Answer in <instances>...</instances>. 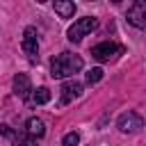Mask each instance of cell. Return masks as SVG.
Returning a JSON list of instances; mask_svg holds the SVG:
<instances>
[{
  "label": "cell",
  "instance_id": "cell-13",
  "mask_svg": "<svg viewBox=\"0 0 146 146\" xmlns=\"http://www.w3.org/2000/svg\"><path fill=\"white\" fill-rule=\"evenodd\" d=\"M100 78H103V68H91V71H87V84H96V82H100Z\"/></svg>",
  "mask_w": 146,
  "mask_h": 146
},
{
  "label": "cell",
  "instance_id": "cell-3",
  "mask_svg": "<svg viewBox=\"0 0 146 146\" xmlns=\"http://www.w3.org/2000/svg\"><path fill=\"white\" fill-rule=\"evenodd\" d=\"M23 52L27 55V59L32 64L39 62V41H36V27L27 25L23 32Z\"/></svg>",
  "mask_w": 146,
  "mask_h": 146
},
{
  "label": "cell",
  "instance_id": "cell-2",
  "mask_svg": "<svg viewBox=\"0 0 146 146\" xmlns=\"http://www.w3.org/2000/svg\"><path fill=\"white\" fill-rule=\"evenodd\" d=\"M98 27V18H94V16H84V18H78L71 27H68V32H66V39L71 41V43H78V41H82L89 32H94Z\"/></svg>",
  "mask_w": 146,
  "mask_h": 146
},
{
  "label": "cell",
  "instance_id": "cell-8",
  "mask_svg": "<svg viewBox=\"0 0 146 146\" xmlns=\"http://www.w3.org/2000/svg\"><path fill=\"white\" fill-rule=\"evenodd\" d=\"M82 94V84L80 82H75V80H68V82H64L62 84V103L66 105V103H71L73 98H78Z\"/></svg>",
  "mask_w": 146,
  "mask_h": 146
},
{
  "label": "cell",
  "instance_id": "cell-11",
  "mask_svg": "<svg viewBox=\"0 0 146 146\" xmlns=\"http://www.w3.org/2000/svg\"><path fill=\"white\" fill-rule=\"evenodd\" d=\"M9 137H11V141H14V146H36V139H32L30 135H25V132H9Z\"/></svg>",
  "mask_w": 146,
  "mask_h": 146
},
{
  "label": "cell",
  "instance_id": "cell-5",
  "mask_svg": "<svg viewBox=\"0 0 146 146\" xmlns=\"http://www.w3.org/2000/svg\"><path fill=\"white\" fill-rule=\"evenodd\" d=\"M121 52H123V48L119 43H112V41H103V43L91 48V57L98 59V62H110V59H114Z\"/></svg>",
  "mask_w": 146,
  "mask_h": 146
},
{
  "label": "cell",
  "instance_id": "cell-7",
  "mask_svg": "<svg viewBox=\"0 0 146 146\" xmlns=\"http://www.w3.org/2000/svg\"><path fill=\"white\" fill-rule=\"evenodd\" d=\"M11 84H14V94L18 98H27L30 91H32V82H30V75L27 73H16Z\"/></svg>",
  "mask_w": 146,
  "mask_h": 146
},
{
  "label": "cell",
  "instance_id": "cell-6",
  "mask_svg": "<svg viewBox=\"0 0 146 146\" xmlns=\"http://www.w3.org/2000/svg\"><path fill=\"white\" fill-rule=\"evenodd\" d=\"M128 23L135 25L137 30H144L146 27V2L144 0H135L128 7Z\"/></svg>",
  "mask_w": 146,
  "mask_h": 146
},
{
  "label": "cell",
  "instance_id": "cell-14",
  "mask_svg": "<svg viewBox=\"0 0 146 146\" xmlns=\"http://www.w3.org/2000/svg\"><path fill=\"white\" fill-rule=\"evenodd\" d=\"M80 144V135L78 132H66L62 139V146H78Z\"/></svg>",
  "mask_w": 146,
  "mask_h": 146
},
{
  "label": "cell",
  "instance_id": "cell-1",
  "mask_svg": "<svg viewBox=\"0 0 146 146\" xmlns=\"http://www.w3.org/2000/svg\"><path fill=\"white\" fill-rule=\"evenodd\" d=\"M82 64H84V62H82L80 55L64 50V52H59V55L52 57V62H50V75H52L55 80L71 78V75H75L78 71H82Z\"/></svg>",
  "mask_w": 146,
  "mask_h": 146
},
{
  "label": "cell",
  "instance_id": "cell-9",
  "mask_svg": "<svg viewBox=\"0 0 146 146\" xmlns=\"http://www.w3.org/2000/svg\"><path fill=\"white\" fill-rule=\"evenodd\" d=\"M25 135H30L32 139L43 137V135H46V125H43V121L36 119V116H30L27 123H25Z\"/></svg>",
  "mask_w": 146,
  "mask_h": 146
},
{
  "label": "cell",
  "instance_id": "cell-4",
  "mask_svg": "<svg viewBox=\"0 0 146 146\" xmlns=\"http://www.w3.org/2000/svg\"><path fill=\"white\" fill-rule=\"evenodd\" d=\"M116 128H119L121 132H139V130L144 128V119H141L137 112L128 110V112H123V114L116 119Z\"/></svg>",
  "mask_w": 146,
  "mask_h": 146
},
{
  "label": "cell",
  "instance_id": "cell-12",
  "mask_svg": "<svg viewBox=\"0 0 146 146\" xmlns=\"http://www.w3.org/2000/svg\"><path fill=\"white\" fill-rule=\"evenodd\" d=\"M48 100H50V89L48 87H39L32 94V103H36V105H46Z\"/></svg>",
  "mask_w": 146,
  "mask_h": 146
},
{
  "label": "cell",
  "instance_id": "cell-10",
  "mask_svg": "<svg viewBox=\"0 0 146 146\" xmlns=\"http://www.w3.org/2000/svg\"><path fill=\"white\" fill-rule=\"evenodd\" d=\"M52 7L59 14V18H71L75 14V2H71V0H57Z\"/></svg>",
  "mask_w": 146,
  "mask_h": 146
}]
</instances>
